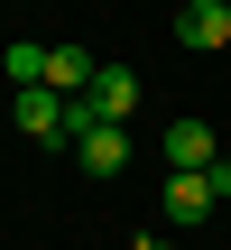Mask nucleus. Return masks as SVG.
<instances>
[{"label":"nucleus","instance_id":"5","mask_svg":"<svg viewBox=\"0 0 231 250\" xmlns=\"http://www.w3.org/2000/svg\"><path fill=\"white\" fill-rule=\"evenodd\" d=\"M231 195L213 186V167L204 176H167V223H204V213H222Z\"/></svg>","mask_w":231,"mask_h":250},{"label":"nucleus","instance_id":"2","mask_svg":"<svg viewBox=\"0 0 231 250\" xmlns=\"http://www.w3.org/2000/svg\"><path fill=\"white\" fill-rule=\"evenodd\" d=\"M167 176H204V167H222V139L204 130V121H167Z\"/></svg>","mask_w":231,"mask_h":250},{"label":"nucleus","instance_id":"7","mask_svg":"<svg viewBox=\"0 0 231 250\" xmlns=\"http://www.w3.org/2000/svg\"><path fill=\"white\" fill-rule=\"evenodd\" d=\"M93 102H102V121H130V111H139V74H130V65H102Z\"/></svg>","mask_w":231,"mask_h":250},{"label":"nucleus","instance_id":"1","mask_svg":"<svg viewBox=\"0 0 231 250\" xmlns=\"http://www.w3.org/2000/svg\"><path fill=\"white\" fill-rule=\"evenodd\" d=\"M9 121H19L28 139H46V148H74V139H65V93H46V83L9 93Z\"/></svg>","mask_w":231,"mask_h":250},{"label":"nucleus","instance_id":"4","mask_svg":"<svg viewBox=\"0 0 231 250\" xmlns=\"http://www.w3.org/2000/svg\"><path fill=\"white\" fill-rule=\"evenodd\" d=\"M74 158H83V176H120V167H130V121L83 130V139H74Z\"/></svg>","mask_w":231,"mask_h":250},{"label":"nucleus","instance_id":"3","mask_svg":"<svg viewBox=\"0 0 231 250\" xmlns=\"http://www.w3.org/2000/svg\"><path fill=\"white\" fill-rule=\"evenodd\" d=\"M176 37H185L194 56L231 46V0H185V9H176Z\"/></svg>","mask_w":231,"mask_h":250},{"label":"nucleus","instance_id":"9","mask_svg":"<svg viewBox=\"0 0 231 250\" xmlns=\"http://www.w3.org/2000/svg\"><path fill=\"white\" fill-rule=\"evenodd\" d=\"M139 250H176V241H148V232H139Z\"/></svg>","mask_w":231,"mask_h":250},{"label":"nucleus","instance_id":"8","mask_svg":"<svg viewBox=\"0 0 231 250\" xmlns=\"http://www.w3.org/2000/svg\"><path fill=\"white\" fill-rule=\"evenodd\" d=\"M0 74H9L19 93H28V83H46V46H37V37H19V46H0Z\"/></svg>","mask_w":231,"mask_h":250},{"label":"nucleus","instance_id":"6","mask_svg":"<svg viewBox=\"0 0 231 250\" xmlns=\"http://www.w3.org/2000/svg\"><path fill=\"white\" fill-rule=\"evenodd\" d=\"M93 83H102V65H93L74 37H65V46H46V93H65V102H74V93H93Z\"/></svg>","mask_w":231,"mask_h":250}]
</instances>
